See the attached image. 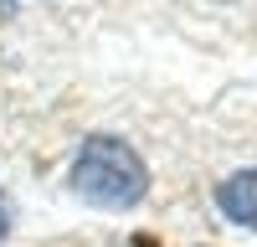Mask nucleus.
Here are the masks:
<instances>
[{
    "instance_id": "3",
    "label": "nucleus",
    "mask_w": 257,
    "mask_h": 247,
    "mask_svg": "<svg viewBox=\"0 0 257 247\" xmlns=\"http://www.w3.org/2000/svg\"><path fill=\"white\" fill-rule=\"evenodd\" d=\"M11 221H16V211H11V196H6V191H0V242H6V237H11Z\"/></svg>"
},
{
    "instance_id": "1",
    "label": "nucleus",
    "mask_w": 257,
    "mask_h": 247,
    "mask_svg": "<svg viewBox=\"0 0 257 247\" xmlns=\"http://www.w3.org/2000/svg\"><path fill=\"white\" fill-rule=\"evenodd\" d=\"M72 196L93 211H134L149 196V165L118 134H88L72 155Z\"/></svg>"
},
{
    "instance_id": "4",
    "label": "nucleus",
    "mask_w": 257,
    "mask_h": 247,
    "mask_svg": "<svg viewBox=\"0 0 257 247\" xmlns=\"http://www.w3.org/2000/svg\"><path fill=\"white\" fill-rule=\"evenodd\" d=\"M16 16V6H11V0H0V21H11Z\"/></svg>"
},
{
    "instance_id": "2",
    "label": "nucleus",
    "mask_w": 257,
    "mask_h": 247,
    "mask_svg": "<svg viewBox=\"0 0 257 247\" xmlns=\"http://www.w3.org/2000/svg\"><path fill=\"white\" fill-rule=\"evenodd\" d=\"M216 211H221L226 221L247 226V232H257V165L231 170V175L216 185Z\"/></svg>"
}]
</instances>
